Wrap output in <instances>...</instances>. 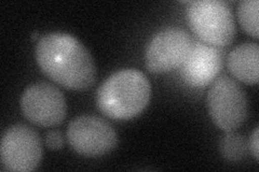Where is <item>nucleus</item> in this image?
I'll use <instances>...</instances> for the list:
<instances>
[{
  "instance_id": "f8f14e48",
  "label": "nucleus",
  "mask_w": 259,
  "mask_h": 172,
  "mask_svg": "<svg viewBox=\"0 0 259 172\" xmlns=\"http://www.w3.org/2000/svg\"><path fill=\"white\" fill-rule=\"evenodd\" d=\"M258 9V0H243L238 7V20L241 27L255 39L259 38Z\"/></svg>"
},
{
  "instance_id": "2eb2a0df",
  "label": "nucleus",
  "mask_w": 259,
  "mask_h": 172,
  "mask_svg": "<svg viewBox=\"0 0 259 172\" xmlns=\"http://www.w3.org/2000/svg\"><path fill=\"white\" fill-rule=\"evenodd\" d=\"M38 37V34L37 32H35V34H32V39H36Z\"/></svg>"
},
{
  "instance_id": "423d86ee",
  "label": "nucleus",
  "mask_w": 259,
  "mask_h": 172,
  "mask_svg": "<svg viewBox=\"0 0 259 172\" xmlns=\"http://www.w3.org/2000/svg\"><path fill=\"white\" fill-rule=\"evenodd\" d=\"M44 154L41 138L35 129L18 124L8 128L2 139L0 157L6 170L29 172L35 170Z\"/></svg>"
},
{
  "instance_id": "ddd939ff",
  "label": "nucleus",
  "mask_w": 259,
  "mask_h": 172,
  "mask_svg": "<svg viewBox=\"0 0 259 172\" xmlns=\"http://www.w3.org/2000/svg\"><path fill=\"white\" fill-rule=\"evenodd\" d=\"M45 143L50 150H61L64 146L63 135L58 130H51L46 135Z\"/></svg>"
},
{
  "instance_id": "7ed1b4c3",
  "label": "nucleus",
  "mask_w": 259,
  "mask_h": 172,
  "mask_svg": "<svg viewBox=\"0 0 259 172\" xmlns=\"http://www.w3.org/2000/svg\"><path fill=\"white\" fill-rule=\"evenodd\" d=\"M188 25L204 43L227 46L237 36V26L229 7L220 0H197L188 4Z\"/></svg>"
},
{
  "instance_id": "4468645a",
  "label": "nucleus",
  "mask_w": 259,
  "mask_h": 172,
  "mask_svg": "<svg viewBox=\"0 0 259 172\" xmlns=\"http://www.w3.org/2000/svg\"><path fill=\"white\" fill-rule=\"evenodd\" d=\"M258 132H259V128L256 127L254 133L252 134V136H250V139L248 141V147H249V151L250 153H252V155L254 156V158L258 161L259 160V138H258Z\"/></svg>"
},
{
  "instance_id": "0eeeda50",
  "label": "nucleus",
  "mask_w": 259,
  "mask_h": 172,
  "mask_svg": "<svg viewBox=\"0 0 259 172\" xmlns=\"http://www.w3.org/2000/svg\"><path fill=\"white\" fill-rule=\"evenodd\" d=\"M21 110L32 124L50 128L63 123L66 118L67 104L59 88L46 82H38L24 91Z\"/></svg>"
},
{
  "instance_id": "6e6552de",
  "label": "nucleus",
  "mask_w": 259,
  "mask_h": 172,
  "mask_svg": "<svg viewBox=\"0 0 259 172\" xmlns=\"http://www.w3.org/2000/svg\"><path fill=\"white\" fill-rule=\"evenodd\" d=\"M193 41L182 28H166L157 34L145 53V66L151 73H165L182 66Z\"/></svg>"
},
{
  "instance_id": "f03ea898",
  "label": "nucleus",
  "mask_w": 259,
  "mask_h": 172,
  "mask_svg": "<svg viewBox=\"0 0 259 172\" xmlns=\"http://www.w3.org/2000/svg\"><path fill=\"white\" fill-rule=\"evenodd\" d=\"M151 96L150 82L142 71L120 70L99 87L96 103L109 119L126 121L136 118L148 105Z\"/></svg>"
},
{
  "instance_id": "9d476101",
  "label": "nucleus",
  "mask_w": 259,
  "mask_h": 172,
  "mask_svg": "<svg viewBox=\"0 0 259 172\" xmlns=\"http://www.w3.org/2000/svg\"><path fill=\"white\" fill-rule=\"evenodd\" d=\"M231 75L245 84H257L259 78V46L245 42L236 46L227 57Z\"/></svg>"
},
{
  "instance_id": "1a4fd4ad",
  "label": "nucleus",
  "mask_w": 259,
  "mask_h": 172,
  "mask_svg": "<svg viewBox=\"0 0 259 172\" xmlns=\"http://www.w3.org/2000/svg\"><path fill=\"white\" fill-rule=\"evenodd\" d=\"M224 54L220 47L203 42H193L187 59L182 64L181 76L191 87L203 88L220 75Z\"/></svg>"
},
{
  "instance_id": "39448f33",
  "label": "nucleus",
  "mask_w": 259,
  "mask_h": 172,
  "mask_svg": "<svg viewBox=\"0 0 259 172\" xmlns=\"http://www.w3.org/2000/svg\"><path fill=\"white\" fill-rule=\"evenodd\" d=\"M66 137L72 150L89 158L104 156L118 143L116 130L108 122L94 116H82L72 120Z\"/></svg>"
},
{
  "instance_id": "f257e3e1",
  "label": "nucleus",
  "mask_w": 259,
  "mask_h": 172,
  "mask_svg": "<svg viewBox=\"0 0 259 172\" xmlns=\"http://www.w3.org/2000/svg\"><path fill=\"white\" fill-rule=\"evenodd\" d=\"M36 61L45 75L71 91H85L96 81V65L80 41L66 32H50L38 40Z\"/></svg>"
},
{
  "instance_id": "9b49d317",
  "label": "nucleus",
  "mask_w": 259,
  "mask_h": 172,
  "mask_svg": "<svg viewBox=\"0 0 259 172\" xmlns=\"http://www.w3.org/2000/svg\"><path fill=\"white\" fill-rule=\"evenodd\" d=\"M222 156L231 162H239L244 159L248 154V141L246 138L233 132L226 133L220 142Z\"/></svg>"
},
{
  "instance_id": "20e7f679",
  "label": "nucleus",
  "mask_w": 259,
  "mask_h": 172,
  "mask_svg": "<svg viewBox=\"0 0 259 172\" xmlns=\"http://www.w3.org/2000/svg\"><path fill=\"white\" fill-rule=\"evenodd\" d=\"M206 102L210 119L225 133L237 130L247 120L246 94L238 82L228 76L214 81Z\"/></svg>"
}]
</instances>
